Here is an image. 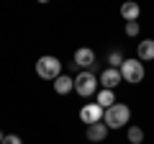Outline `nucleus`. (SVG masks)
Returning a JSON list of instances; mask_svg holds the SVG:
<instances>
[{
	"mask_svg": "<svg viewBox=\"0 0 154 144\" xmlns=\"http://www.w3.org/2000/svg\"><path fill=\"white\" fill-rule=\"evenodd\" d=\"M128 121H131V108L123 105V103L110 105L108 111H105V116H103V124H105L108 129H123Z\"/></svg>",
	"mask_w": 154,
	"mask_h": 144,
	"instance_id": "f257e3e1",
	"label": "nucleus"
},
{
	"mask_svg": "<svg viewBox=\"0 0 154 144\" xmlns=\"http://www.w3.org/2000/svg\"><path fill=\"white\" fill-rule=\"evenodd\" d=\"M36 75L41 80H57L62 75V62L57 59V57L46 54V57H38L36 62Z\"/></svg>",
	"mask_w": 154,
	"mask_h": 144,
	"instance_id": "f03ea898",
	"label": "nucleus"
},
{
	"mask_svg": "<svg viewBox=\"0 0 154 144\" xmlns=\"http://www.w3.org/2000/svg\"><path fill=\"white\" fill-rule=\"evenodd\" d=\"M98 85H100V80L95 77L93 72H80L75 77V90L82 95V98H90V95L98 90Z\"/></svg>",
	"mask_w": 154,
	"mask_h": 144,
	"instance_id": "7ed1b4c3",
	"label": "nucleus"
},
{
	"mask_svg": "<svg viewBox=\"0 0 154 144\" xmlns=\"http://www.w3.org/2000/svg\"><path fill=\"white\" fill-rule=\"evenodd\" d=\"M121 77L126 80L128 85H136V83H141L144 80V64L139 59H126L121 64Z\"/></svg>",
	"mask_w": 154,
	"mask_h": 144,
	"instance_id": "20e7f679",
	"label": "nucleus"
},
{
	"mask_svg": "<svg viewBox=\"0 0 154 144\" xmlns=\"http://www.w3.org/2000/svg\"><path fill=\"white\" fill-rule=\"evenodd\" d=\"M103 116H105V111L98 103H88V105H82V111H80V118H82V124H88V126L90 124H100Z\"/></svg>",
	"mask_w": 154,
	"mask_h": 144,
	"instance_id": "39448f33",
	"label": "nucleus"
},
{
	"mask_svg": "<svg viewBox=\"0 0 154 144\" xmlns=\"http://www.w3.org/2000/svg\"><path fill=\"white\" fill-rule=\"evenodd\" d=\"M118 83H123V77H121V70L105 67V70L100 72V85H103V90H113Z\"/></svg>",
	"mask_w": 154,
	"mask_h": 144,
	"instance_id": "423d86ee",
	"label": "nucleus"
},
{
	"mask_svg": "<svg viewBox=\"0 0 154 144\" xmlns=\"http://www.w3.org/2000/svg\"><path fill=\"white\" fill-rule=\"evenodd\" d=\"M136 59L139 62H152L154 59V39H144L136 46Z\"/></svg>",
	"mask_w": 154,
	"mask_h": 144,
	"instance_id": "0eeeda50",
	"label": "nucleus"
},
{
	"mask_svg": "<svg viewBox=\"0 0 154 144\" xmlns=\"http://www.w3.org/2000/svg\"><path fill=\"white\" fill-rule=\"evenodd\" d=\"M75 64L77 67H93L95 64V52L88 49V46H80L75 52Z\"/></svg>",
	"mask_w": 154,
	"mask_h": 144,
	"instance_id": "6e6552de",
	"label": "nucleus"
},
{
	"mask_svg": "<svg viewBox=\"0 0 154 144\" xmlns=\"http://www.w3.org/2000/svg\"><path fill=\"white\" fill-rule=\"evenodd\" d=\"M85 136H88L90 142H103V139L108 136V126H105L103 121L100 124H90V126L85 129Z\"/></svg>",
	"mask_w": 154,
	"mask_h": 144,
	"instance_id": "1a4fd4ad",
	"label": "nucleus"
},
{
	"mask_svg": "<svg viewBox=\"0 0 154 144\" xmlns=\"http://www.w3.org/2000/svg\"><path fill=\"white\" fill-rule=\"evenodd\" d=\"M54 90L59 95H67L69 90H75V80H72L69 75H59V77L54 80Z\"/></svg>",
	"mask_w": 154,
	"mask_h": 144,
	"instance_id": "9d476101",
	"label": "nucleus"
},
{
	"mask_svg": "<svg viewBox=\"0 0 154 144\" xmlns=\"http://www.w3.org/2000/svg\"><path fill=\"white\" fill-rule=\"evenodd\" d=\"M139 13H141V8L136 5V3H123L121 5V16H123V21H136L139 18Z\"/></svg>",
	"mask_w": 154,
	"mask_h": 144,
	"instance_id": "9b49d317",
	"label": "nucleus"
},
{
	"mask_svg": "<svg viewBox=\"0 0 154 144\" xmlns=\"http://www.w3.org/2000/svg\"><path fill=\"white\" fill-rule=\"evenodd\" d=\"M95 103H98L103 111H108L110 105H116V95H113V90H100V93H98V100H95Z\"/></svg>",
	"mask_w": 154,
	"mask_h": 144,
	"instance_id": "f8f14e48",
	"label": "nucleus"
},
{
	"mask_svg": "<svg viewBox=\"0 0 154 144\" xmlns=\"http://www.w3.org/2000/svg\"><path fill=\"white\" fill-rule=\"evenodd\" d=\"M126 136H128V142H131V144H141L144 142V129L141 126H128Z\"/></svg>",
	"mask_w": 154,
	"mask_h": 144,
	"instance_id": "ddd939ff",
	"label": "nucleus"
},
{
	"mask_svg": "<svg viewBox=\"0 0 154 144\" xmlns=\"http://www.w3.org/2000/svg\"><path fill=\"white\" fill-rule=\"evenodd\" d=\"M126 62V57L121 54L118 49H113L110 52V57H108V67H113V70H121V64Z\"/></svg>",
	"mask_w": 154,
	"mask_h": 144,
	"instance_id": "4468645a",
	"label": "nucleus"
},
{
	"mask_svg": "<svg viewBox=\"0 0 154 144\" xmlns=\"http://www.w3.org/2000/svg\"><path fill=\"white\" fill-rule=\"evenodd\" d=\"M123 31H126V36H139V21H128Z\"/></svg>",
	"mask_w": 154,
	"mask_h": 144,
	"instance_id": "2eb2a0df",
	"label": "nucleus"
},
{
	"mask_svg": "<svg viewBox=\"0 0 154 144\" xmlns=\"http://www.w3.org/2000/svg\"><path fill=\"white\" fill-rule=\"evenodd\" d=\"M3 144H23V142H21V136H16V134H8V136L3 139Z\"/></svg>",
	"mask_w": 154,
	"mask_h": 144,
	"instance_id": "dca6fc26",
	"label": "nucleus"
},
{
	"mask_svg": "<svg viewBox=\"0 0 154 144\" xmlns=\"http://www.w3.org/2000/svg\"><path fill=\"white\" fill-rule=\"evenodd\" d=\"M3 139H5V136H3V131H0V144H3Z\"/></svg>",
	"mask_w": 154,
	"mask_h": 144,
	"instance_id": "f3484780",
	"label": "nucleus"
}]
</instances>
